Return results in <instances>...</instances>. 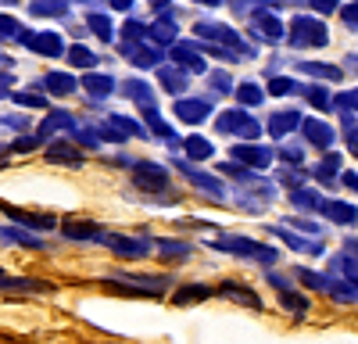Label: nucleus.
I'll return each mask as SVG.
<instances>
[{"mask_svg": "<svg viewBox=\"0 0 358 344\" xmlns=\"http://www.w3.org/2000/svg\"><path fill=\"white\" fill-rule=\"evenodd\" d=\"M219 248H229L233 255H255V258H262V262H273V251L268 248H262V244H255V241H244V237H229V241H219Z\"/></svg>", "mask_w": 358, "mask_h": 344, "instance_id": "1", "label": "nucleus"}, {"mask_svg": "<svg viewBox=\"0 0 358 344\" xmlns=\"http://www.w3.org/2000/svg\"><path fill=\"white\" fill-rule=\"evenodd\" d=\"M108 244L122 255V258H140V255H147V244L143 241H129V237H108Z\"/></svg>", "mask_w": 358, "mask_h": 344, "instance_id": "2", "label": "nucleus"}, {"mask_svg": "<svg viewBox=\"0 0 358 344\" xmlns=\"http://www.w3.org/2000/svg\"><path fill=\"white\" fill-rule=\"evenodd\" d=\"M322 215H330V219H337V222H355V219H358V212H355L351 205H337V201H326Z\"/></svg>", "mask_w": 358, "mask_h": 344, "instance_id": "3", "label": "nucleus"}, {"mask_svg": "<svg viewBox=\"0 0 358 344\" xmlns=\"http://www.w3.org/2000/svg\"><path fill=\"white\" fill-rule=\"evenodd\" d=\"M4 208H8V205H4ZM8 215H11V219H18L22 226H33V229H36V226H40V229L54 226V219H50V215H29V212H18V208H8Z\"/></svg>", "mask_w": 358, "mask_h": 344, "instance_id": "4", "label": "nucleus"}, {"mask_svg": "<svg viewBox=\"0 0 358 344\" xmlns=\"http://www.w3.org/2000/svg\"><path fill=\"white\" fill-rule=\"evenodd\" d=\"M136 183H140V187H155V190H162V187H165V172H162V169H155V172H147V169H143V172H136Z\"/></svg>", "mask_w": 358, "mask_h": 344, "instance_id": "5", "label": "nucleus"}, {"mask_svg": "<svg viewBox=\"0 0 358 344\" xmlns=\"http://www.w3.org/2000/svg\"><path fill=\"white\" fill-rule=\"evenodd\" d=\"M65 234H69V237H97V226H94V222H86V226L65 222Z\"/></svg>", "mask_w": 358, "mask_h": 344, "instance_id": "6", "label": "nucleus"}, {"mask_svg": "<svg viewBox=\"0 0 358 344\" xmlns=\"http://www.w3.org/2000/svg\"><path fill=\"white\" fill-rule=\"evenodd\" d=\"M4 241H15V244H25V248H40V241H36V237L18 234V229H4Z\"/></svg>", "mask_w": 358, "mask_h": 344, "instance_id": "7", "label": "nucleus"}, {"mask_svg": "<svg viewBox=\"0 0 358 344\" xmlns=\"http://www.w3.org/2000/svg\"><path fill=\"white\" fill-rule=\"evenodd\" d=\"M204 294H208L204 287H190V291H179V294H176V301L183 305V301H194V298H204Z\"/></svg>", "mask_w": 358, "mask_h": 344, "instance_id": "8", "label": "nucleus"}, {"mask_svg": "<svg viewBox=\"0 0 358 344\" xmlns=\"http://www.w3.org/2000/svg\"><path fill=\"white\" fill-rule=\"evenodd\" d=\"M190 151H194V155H208V148H204L201 140H194V143H190Z\"/></svg>", "mask_w": 358, "mask_h": 344, "instance_id": "9", "label": "nucleus"}, {"mask_svg": "<svg viewBox=\"0 0 358 344\" xmlns=\"http://www.w3.org/2000/svg\"><path fill=\"white\" fill-rule=\"evenodd\" d=\"M344 183H348V187H355V190H358V176H344Z\"/></svg>", "mask_w": 358, "mask_h": 344, "instance_id": "10", "label": "nucleus"}, {"mask_svg": "<svg viewBox=\"0 0 358 344\" xmlns=\"http://www.w3.org/2000/svg\"><path fill=\"white\" fill-rule=\"evenodd\" d=\"M0 280H4V273H0Z\"/></svg>", "mask_w": 358, "mask_h": 344, "instance_id": "11", "label": "nucleus"}]
</instances>
